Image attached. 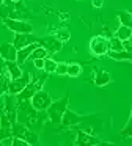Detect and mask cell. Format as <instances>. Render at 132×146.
I'll return each instance as SVG.
<instances>
[{
  "mask_svg": "<svg viewBox=\"0 0 132 146\" xmlns=\"http://www.w3.org/2000/svg\"><path fill=\"white\" fill-rule=\"evenodd\" d=\"M68 96H65L63 99H60V101H52V104L49 105V108H47V116H49V119L52 121V124H61V118H63V113H65V110L68 108Z\"/></svg>",
  "mask_w": 132,
  "mask_h": 146,
  "instance_id": "cell-1",
  "label": "cell"
},
{
  "mask_svg": "<svg viewBox=\"0 0 132 146\" xmlns=\"http://www.w3.org/2000/svg\"><path fill=\"white\" fill-rule=\"evenodd\" d=\"M30 102H31V105H33L35 110L46 111L47 108H49V105L52 104V98H50V94L47 91H44V90H38V91L33 94V98L30 99Z\"/></svg>",
  "mask_w": 132,
  "mask_h": 146,
  "instance_id": "cell-2",
  "label": "cell"
},
{
  "mask_svg": "<svg viewBox=\"0 0 132 146\" xmlns=\"http://www.w3.org/2000/svg\"><path fill=\"white\" fill-rule=\"evenodd\" d=\"M90 50L93 55L96 57H102V55H107L110 52V42L107 38L104 36H94L90 41Z\"/></svg>",
  "mask_w": 132,
  "mask_h": 146,
  "instance_id": "cell-3",
  "label": "cell"
},
{
  "mask_svg": "<svg viewBox=\"0 0 132 146\" xmlns=\"http://www.w3.org/2000/svg\"><path fill=\"white\" fill-rule=\"evenodd\" d=\"M31 79H33V77L30 76V72H25V74H22L21 77H17V79L9 80V85H8V93H9V94L17 96L19 93H21L22 90H24L25 86H27V83H30V82H31Z\"/></svg>",
  "mask_w": 132,
  "mask_h": 146,
  "instance_id": "cell-4",
  "label": "cell"
},
{
  "mask_svg": "<svg viewBox=\"0 0 132 146\" xmlns=\"http://www.w3.org/2000/svg\"><path fill=\"white\" fill-rule=\"evenodd\" d=\"M3 24L6 25V29H9L14 33H31L33 32V25H30L28 22H25L22 19H11V17H8V19L3 21Z\"/></svg>",
  "mask_w": 132,
  "mask_h": 146,
  "instance_id": "cell-5",
  "label": "cell"
},
{
  "mask_svg": "<svg viewBox=\"0 0 132 146\" xmlns=\"http://www.w3.org/2000/svg\"><path fill=\"white\" fill-rule=\"evenodd\" d=\"M41 86H43V79H41V80L31 79V82L27 83V86H25V88L17 94L16 101H17V102H21V101H30V99L33 98L35 93H36L38 90H41Z\"/></svg>",
  "mask_w": 132,
  "mask_h": 146,
  "instance_id": "cell-6",
  "label": "cell"
},
{
  "mask_svg": "<svg viewBox=\"0 0 132 146\" xmlns=\"http://www.w3.org/2000/svg\"><path fill=\"white\" fill-rule=\"evenodd\" d=\"M82 121H83V116H80L79 113L66 108L65 113H63V118H61V126L63 127H74L79 123H82Z\"/></svg>",
  "mask_w": 132,
  "mask_h": 146,
  "instance_id": "cell-7",
  "label": "cell"
},
{
  "mask_svg": "<svg viewBox=\"0 0 132 146\" xmlns=\"http://www.w3.org/2000/svg\"><path fill=\"white\" fill-rule=\"evenodd\" d=\"M36 41L38 39L35 38L31 33H16L14 39H13V44H14V47L19 50V49L25 47V46L31 44V42H36Z\"/></svg>",
  "mask_w": 132,
  "mask_h": 146,
  "instance_id": "cell-8",
  "label": "cell"
},
{
  "mask_svg": "<svg viewBox=\"0 0 132 146\" xmlns=\"http://www.w3.org/2000/svg\"><path fill=\"white\" fill-rule=\"evenodd\" d=\"M39 46V41H36V42H31V44H28V46H25V47H22V49H19L17 50V58H16V63L19 64V66H22V64L25 63V61L30 58V55H31V52L35 50V49Z\"/></svg>",
  "mask_w": 132,
  "mask_h": 146,
  "instance_id": "cell-9",
  "label": "cell"
},
{
  "mask_svg": "<svg viewBox=\"0 0 132 146\" xmlns=\"http://www.w3.org/2000/svg\"><path fill=\"white\" fill-rule=\"evenodd\" d=\"M0 57L5 61H16V58H17V49L14 47V44L5 42V44L0 46Z\"/></svg>",
  "mask_w": 132,
  "mask_h": 146,
  "instance_id": "cell-10",
  "label": "cell"
},
{
  "mask_svg": "<svg viewBox=\"0 0 132 146\" xmlns=\"http://www.w3.org/2000/svg\"><path fill=\"white\" fill-rule=\"evenodd\" d=\"M75 145H101V140H97L96 137H93L91 133H88L87 130H77V140H75Z\"/></svg>",
  "mask_w": 132,
  "mask_h": 146,
  "instance_id": "cell-11",
  "label": "cell"
},
{
  "mask_svg": "<svg viewBox=\"0 0 132 146\" xmlns=\"http://www.w3.org/2000/svg\"><path fill=\"white\" fill-rule=\"evenodd\" d=\"M39 44L43 46V47L49 52V54H50V52L53 54V52H58L60 49H61L63 42L60 41V39H57V38H46V39H41Z\"/></svg>",
  "mask_w": 132,
  "mask_h": 146,
  "instance_id": "cell-12",
  "label": "cell"
},
{
  "mask_svg": "<svg viewBox=\"0 0 132 146\" xmlns=\"http://www.w3.org/2000/svg\"><path fill=\"white\" fill-rule=\"evenodd\" d=\"M6 72H8V76L11 77V80L22 76V69L16 61H6Z\"/></svg>",
  "mask_w": 132,
  "mask_h": 146,
  "instance_id": "cell-13",
  "label": "cell"
},
{
  "mask_svg": "<svg viewBox=\"0 0 132 146\" xmlns=\"http://www.w3.org/2000/svg\"><path fill=\"white\" fill-rule=\"evenodd\" d=\"M110 80H112V77H110V74L107 72V71H101V72H97L96 77H94V83H96L97 86H105V85H109Z\"/></svg>",
  "mask_w": 132,
  "mask_h": 146,
  "instance_id": "cell-14",
  "label": "cell"
},
{
  "mask_svg": "<svg viewBox=\"0 0 132 146\" xmlns=\"http://www.w3.org/2000/svg\"><path fill=\"white\" fill-rule=\"evenodd\" d=\"M115 36L118 39H121V41H126V39H129L132 36V29L131 27H126V25H119L115 32Z\"/></svg>",
  "mask_w": 132,
  "mask_h": 146,
  "instance_id": "cell-15",
  "label": "cell"
},
{
  "mask_svg": "<svg viewBox=\"0 0 132 146\" xmlns=\"http://www.w3.org/2000/svg\"><path fill=\"white\" fill-rule=\"evenodd\" d=\"M107 55H109L110 58H113V60H118V61H123V60H132V54H131V52H127V50H118V52L110 50Z\"/></svg>",
  "mask_w": 132,
  "mask_h": 146,
  "instance_id": "cell-16",
  "label": "cell"
},
{
  "mask_svg": "<svg viewBox=\"0 0 132 146\" xmlns=\"http://www.w3.org/2000/svg\"><path fill=\"white\" fill-rule=\"evenodd\" d=\"M118 19L121 22V25L132 29V13H129V11H118Z\"/></svg>",
  "mask_w": 132,
  "mask_h": 146,
  "instance_id": "cell-17",
  "label": "cell"
},
{
  "mask_svg": "<svg viewBox=\"0 0 132 146\" xmlns=\"http://www.w3.org/2000/svg\"><path fill=\"white\" fill-rule=\"evenodd\" d=\"M24 140L28 143V145H38L39 143V137H38V133L36 132H33V130L28 127L27 130H25V133H24Z\"/></svg>",
  "mask_w": 132,
  "mask_h": 146,
  "instance_id": "cell-18",
  "label": "cell"
},
{
  "mask_svg": "<svg viewBox=\"0 0 132 146\" xmlns=\"http://www.w3.org/2000/svg\"><path fill=\"white\" fill-rule=\"evenodd\" d=\"M49 57V52L46 50V49L43 47V46H38L36 49H35L33 52H31V55H30V60H38V58H47Z\"/></svg>",
  "mask_w": 132,
  "mask_h": 146,
  "instance_id": "cell-19",
  "label": "cell"
},
{
  "mask_svg": "<svg viewBox=\"0 0 132 146\" xmlns=\"http://www.w3.org/2000/svg\"><path fill=\"white\" fill-rule=\"evenodd\" d=\"M55 69H57V61L55 60H52V58H44V72L46 74H52V72H55Z\"/></svg>",
  "mask_w": 132,
  "mask_h": 146,
  "instance_id": "cell-20",
  "label": "cell"
},
{
  "mask_svg": "<svg viewBox=\"0 0 132 146\" xmlns=\"http://www.w3.org/2000/svg\"><path fill=\"white\" fill-rule=\"evenodd\" d=\"M80 72H82V66L79 63L68 64V74H66V76H69V77H79V76H80Z\"/></svg>",
  "mask_w": 132,
  "mask_h": 146,
  "instance_id": "cell-21",
  "label": "cell"
},
{
  "mask_svg": "<svg viewBox=\"0 0 132 146\" xmlns=\"http://www.w3.org/2000/svg\"><path fill=\"white\" fill-rule=\"evenodd\" d=\"M109 42H110V50H115V52H118V50H124V47H123V41H121V39H118L116 36L110 38V39H109Z\"/></svg>",
  "mask_w": 132,
  "mask_h": 146,
  "instance_id": "cell-22",
  "label": "cell"
},
{
  "mask_svg": "<svg viewBox=\"0 0 132 146\" xmlns=\"http://www.w3.org/2000/svg\"><path fill=\"white\" fill-rule=\"evenodd\" d=\"M57 39H60L61 42H66L69 38H71V33L68 32V30H65V29H61V30H58L57 32V36H55Z\"/></svg>",
  "mask_w": 132,
  "mask_h": 146,
  "instance_id": "cell-23",
  "label": "cell"
},
{
  "mask_svg": "<svg viewBox=\"0 0 132 146\" xmlns=\"http://www.w3.org/2000/svg\"><path fill=\"white\" fill-rule=\"evenodd\" d=\"M55 74L57 76H66V74H68V64L66 63H57Z\"/></svg>",
  "mask_w": 132,
  "mask_h": 146,
  "instance_id": "cell-24",
  "label": "cell"
},
{
  "mask_svg": "<svg viewBox=\"0 0 132 146\" xmlns=\"http://www.w3.org/2000/svg\"><path fill=\"white\" fill-rule=\"evenodd\" d=\"M121 137L123 138H129V137H132V124H126V127L121 130Z\"/></svg>",
  "mask_w": 132,
  "mask_h": 146,
  "instance_id": "cell-25",
  "label": "cell"
},
{
  "mask_svg": "<svg viewBox=\"0 0 132 146\" xmlns=\"http://www.w3.org/2000/svg\"><path fill=\"white\" fill-rule=\"evenodd\" d=\"M13 146H28V143L24 138H19V137H13Z\"/></svg>",
  "mask_w": 132,
  "mask_h": 146,
  "instance_id": "cell-26",
  "label": "cell"
},
{
  "mask_svg": "<svg viewBox=\"0 0 132 146\" xmlns=\"http://www.w3.org/2000/svg\"><path fill=\"white\" fill-rule=\"evenodd\" d=\"M123 47H124V50H127L132 54V36L129 39H126V41H123Z\"/></svg>",
  "mask_w": 132,
  "mask_h": 146,
  "instance_id": "cell-27",
  "label": "cell"
},
{
  "mask_svg": "<svg viewBox=\"0 0 132 146\" xmlns=\"http://www.w3.org/2000/svg\"><path fill=\"white\" fill-rule=\"evenodd\" d=\"M33 64L36 69H44V58H38V60H33Z\"/></svg>",
  "mask_w": 132,
  "mask_h": 146,
  "instance_id": "cell-28",
  "label": "cell"
},
{
  "mask_svg": "<svg viewBox=\"0 0 132 146\" xmlns=\"http://www.w3.org/2000/svg\"><path fill=\"white\" fill-rule=\"evenodd\" d=\"M0 145H3V146H13V137H8V138L0 140Z\"/></svg>",
  "mask_w": 132,
  "mask_h": 146,
  "instance_id": "cell-29",
  "label": "cell"
},
{
  "mask_svg": "<svg viewBox=\"0 0 132 146\" xmlns=\"http://www.w3.org/2000/svg\"><path fill=\"white\" fill-rule=\"evenodd\" d=\"M91 3H93V7H94V8H101V7L104 5V0H93Z\"/></svg>",
  "mask_w": 132,
  "mask_h": 146,
  "instance_id": "cell-30",
  "label": "cell"
},
{
  "mask_svg": "<svg viewBox=\"0 0 132 146\" xmlns=\"http://www.w3.org/2000/svg\"><path fill=\"white\" fill-rule=\"evenodd\" d=\"M21 0H3V3L5 5H9V3H19Z\"/></svg>",
  "mask_w": 132,
  "mask_h": 146,
  "instance_id": "cell-31",
  "label": "cell"
},
{
  "mask_svg": "<svg viewBox=\"0 0 132 146\" xmlns=\"http://www.w3.org/2000/svg\"><path fill=\"white\" fill-rule=\"evenodd\" d=\"M127 124H132V110H131V116H129V121H127Z\"/></svg>",
  "mask_w": 132,
  "mask_h": 146,
  "instance_id": "cell-32",
  "label": "cell"
},
{
  "mask_svg": "<svg viewBox=\"0 0 132 146\" xmlns=\"http://www.w3.org/2000/svg\"><path fill=\"white\" fill-rule=\"evenodd\" d=\"M2 3H3V0H0V7H2Z\"/></svg>",
  "mask_w": 132,
  "mask_h": 146,
  "instance_id": "cell-33",
  "label": "cell"
},
{
  "mask_svg": "<svg viewBox=\"0 0 132 146\" xmlns=\"http://www.w3.org/2000/svg\"><path fill=\"white\" fill-rule=\"evenodd\" d=\"M0 111H2V105H0Z\"/></svg>",
  "mask_w": 132,
  "mask_h": 146,
  "instance_id": "cell-34",
  "label": "cell"
},
{
  "mask_svg": "<svg viewBox=\"0 0 132 146\" xmlns=\"http://www.w3.org/2000/svg\"><path fill=\"white\" fill-rule=\"evenodd\" d=\"M0 74H2V71H0Z\"/></svg>",
  "mask_w": 132,
  "mask_h": 146,
  "instance_id": "cell-35",
  "label": "cell"
}]
</instances>
